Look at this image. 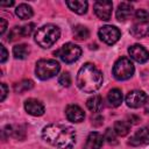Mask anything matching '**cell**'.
Listing matches in <instances>:
<instances>
[{
  "label": "cell",
  "instance_id": "obj_23",
  "mask_svg": "<svg viewBox=\"0 0 149 149\" xmlns=\"http://www.w3.org/2000/svg\"><path fill=\"white\" fill-rule=\"evenodd\" d=\"M33 86H34L33 80H30V79H24V80H21L20 83H17V84H15L14 91H15L16 93H22V92H26V91L31 90Z\"/></svg>",
  "mask_w": 149,
  "mask_h": 149
},
{
  "label": "cell",
  "instance_id": "obj_15",
  "mask_svg": "<svg viewBox=\"0 0 149 149\" xmlns=\"http://www.w3.org/2000/svg\"><path fill=\"white\" fill-rule=\"evenodd\" d=\"M133 12V6L129 2H121L116 9V19L119 21H126Z\"/></svg>",
  "mask_w": 149,
  "mask_h": 149
},
{
  "label": "cell",
  "instance_id": "obj_35",
  "mask_svg": "<svg viewBox=\"0 0 149 149\" xmlns=\"http://www.w3.org/2000/svg\"><path fill=\"white\" fill-rule=\"evenodd\" d=\"M147 33H148V35H149V27L147 28Z\"/></svg>",
  "mask_w": 149,
  "mask_h": 149
},
{
  "label": "cell",
  "instance_id": "obj_17",
  "mask_svg": "<svg viewBox=\"0 0 149 149\" xmlns=\"http://www.w3.org/2000/svg\"><path fill=\"white\" fill-rule=\"evenodd\" d=\"M66 5L72 12L77 13V14H85L87 10V6H88V3L86 1H80V0L66 1Z\"/></svg>",
  "mask_w": 149,
  "mask_h": 149
},
{
  "label": "cell",
  "instance_id": "obj_2",
  "mask_svg": "<svg viewBox=\"0 0 149 149\" xmlns=\"http://www.w3.org/2000/svg\"><path fill=\"white\" fill-rule=\"evenodd\" d=\"M102 84V73L92 63L84 64L77 74V86L86 93L95 92Z\"/></svg>",
  "mask_w": 149,
  "mask_h": 149
},
{
  "label": "cell",
  "instance_id": "obj_12",
  "mask_svg": "<svg viewBox=\"0 0 149 149\" xmlns=\"http://www.w3.org/2000/svg\"><path fill=\"white\" fill-rule=\"evenodd\" d=\"M24 109L27 111L28 114L30 115H34V116H41L44 114V105L37 100V99H34V98H30V99H27L24 101Z\"/></svg>",
  "mask_w": 149,
  "mask_h": 149
},
{
  "label": "cell",
  "instance_id": "obj_4",
  "mask_svg": "<svg viewBox=\"0 0 149 149\" xmlns=\"http://www.w3.org/2000/svg\"><path fill=\"white\" fill-rule=\"evenodd\" d=\"M59 69H61V65L55 59H40L36 63L35 73L40 79L47 80L55 77L58 73Z\"/></svg>",
  "mask_w": 149,
  "mask_h": 149
},
{
  "label": "cell",
  "instance_id": "obj_8",
  "mask_svg": "<svg viewBox=\"0 0 149 149\" xmlns=\"http://www.w3.org/2000/svg\"><path fill=\"white\" fill-rule=\"evenodd\" d=\"M147 101H148V94L144 91L134 90L126 95V104L128 107L132 108H139L143 106Z\"/></svg>",
  "mask_w": 149,
  "mask_h": 149
},
{
  "label": "cell",
  "instance_id": "obj_34",
  "mask_svg": "<svg viewBox=\"0 0 149 149\" xmlns=\"http://www.w3.org/2000/svg\"><path fill=\"white\" fill-rule=\"evenodd\" d=\"M146 112L149 114V105H147V107H146Z\"/></svg>",
  "mask_w": 149,
  "mask_h": 149
},
{
  "label": "cell",
  "instance_id": "obj_13",
  "mask_svg": "<svg viewBox=\"0 0 149 149\" xmlns=\"http://www.w3.org/2000/svg\"><path fill=\"white\" fill-rule=\"evenodd\" d=\"M65 115H66L69 121L74 122V123L81 122L84 120V118H85L84 111L78 105H69L66 107V109H65Z\"/></svg>",
  "mask_w": 149,
  "mask_h": 149
},
{
  "label": "cell",
  "instance_id": "obj_7",
  "mask_svg": "<svg viewBox=\"0 0 149 149\" xmlns=\"http://www.w3.org/2000/svg\"><path fill=\"white\" fill-rule=\"evenodd\" d=\"M98 35L102 42H105L108 45H112L119 41L121 33L115 26H104L99 29Z\"/></svg>",
  "mask_w": 149,
  "mask_h": 149
},
{
  "label": "cell",
  "instance_id": "obj_3",
  "mask_svg": "<svg viewBox=\"0 0 149 149\" xmlns=\"http://www.w3.org/2000/svg\"><path fill=\"white\" fill-rule=\"evenodd\" d=\"M61 36V30L55 24H45L37 29L35 42L42 48H50Z\"/></svg>",
  "mask_w": 149,
  "mask_h": 149
},
{
  "label": "cell",
  "instance_id": "obj_29",
  "mask_svg": "<svg viewBox=\"0 0 149 149\" xmlns=\"http://www.w3.org/2000/svg\"><path fill=\"white\" fill-rule=\"evenodd\" d=\"M34 28H35V24H34V23H28V24L22 26V34H23V37H24V36H29V35L33 33Z\"/></svg>",
  "mask_w": 149,
  "mask_h": 149
},
{
  "label": "cell",
  "instance_id": "obj_5",
  "mask_svg": "<svg viewBox=\"0 0 149 149\" xmlns=\"http://www.w3.org/2000/svg\"><path fill=\"white\" fill-rule=\"evenodd\" d=\"M134 65L132 61L127 57H121L119 58L113 66V76L118 80H126L130 78L134 73Z\"/></svg>",
  "mask_w": 149,
  "mask_h": 149
},
{
  "label": "cell",
  "instance_id": "obj_18",
  "mask_svg": "<svg viewBox=\"0 0 149 149\" xmlns=\"http://www.w3.org/2000/svg\"><path fill=\"white\" fill-rule=\"evenodd\" d=\"M15 14L21 19V20H27V19H30L34 14L33 12V8L27 5V3H21L16 7L15 9Z\"/></svg>",
  "mask_w": 149,
  "mask_h": 149
},
{
  "label": "cell",
  "instance_id": "obj_6",
  "mask_svg": "<svg viewBox=\"0 0 149 149\" xmlns=\"http://www.w3.org/2000/svg\"><path fill=\"white\" fill-rule=\"evenodd\" d=\"M54 54L56 56H58L65 63H73L80 57L81 49L73 43H65L58 50H56Z\"/></svg>",
  "mask_w": 149,
  "mask_h": 149
},
{
  "label": "cell",
  "instance_id": "obj_25",
  "mask_svg": "<svg viewBox=\"0 0 149 149\" xmlns=\"http://www.w3.org/2000/svg\"><path fill=\"white\" fill-rule=\"evenodd\" d=\"M135 17L137 21H140L141 23H146L149 22V13L146 9H137L135 12Z\"/></svg>",
  "mask_w": 149,
  "mask_h": 149
},
{
  "label": "cell",
  "instance_id": "obj_26",
  "mask_svg": "<svg viewBox=\"0 0 149 149\" xmlns=\"http://www.w3.org/2000/svg\"><path fill=\"white\" fill-rule=\"evenodd\" d=\"M58 83L63 86V87H69L71 84V76L69 72H63L59 78H58Z\"/></svg>",
  "mask_w": 149,
  "mask_h": 149
},
{
  "label": "cell",
  "instance_id": "obj_16",
  "mask_svg": "<svg viewBox=\"0 0 149 149\" xmlns=\"http://www.w3.org/2000/svg\"><path fill=\"white\" fill-rule=\"evenodd\" d=\"M122 92L119 88H112L107 94V101L112 107H118L122 102Z\"/></svg>",
  "mask_w": 149,
  "mask_h": 149
},
{
  "label": "cell",
  "instance_id": "obj_19",
  "mask_svg": "<svg viewBox=\"0 0 149 149\" xmlns=\"http://www.w3.org/2000/svg\"><path fill=\"white\" fill-rule=\"evenodd\" d=\"M86 106H87V108H88L90 111L97 113V112H99V111L101 109V107H102V98H101L100 95H92V97H90V98L87 99Z\"/></svg>",
  "mask_w": 149,
  "mask_h": 149
},
{
  "label": "cell",
  "instance_id": "obj_33",
  "mask_svg": "<svg viewBox=\"0 0 149 149\" xmlns=\"http://www.w3.org/2000/svg\"><path fill=\"white\" fill-rule=\"evenodd\" d=\"M14 5V1H1L0 2V6H13Z\"/></svg>",
  "mask_w": 149,
  "mask_h": 149
},
{
  "label": "cell",
  "instance_id": "obj_31",
  "mask_svg": "<svg viewBox=\"0 0 149 149\" xmlns=\"http://www.w3.org/2000/svg\"><path fill=\"white\" fill-rule=\"evenodd\" d=\"M6 28H7V21H6L3 17H0V34H1V35L5 34Z\"/></svg>",
  "mask_w": 149,
  "mask_h": 149
},
{
  "label": "cell",
  "instance_id": "obj_9",
  "mask_svg": "<svg viewBox=\"0 0 149 149\" xmlns=\"http://www.w3.org/2000/svg\"><path fill=\"white\" fill-rule=\"evenodd\" d=\"M128 143L133 147L149 144V123L141 127L139 130H136L129 139Z\"/></svg>",
  "mask_w": 149,
  "mask_h": 149
},
{
  "label": "cell",
  "instance_id": "obj_32",
  "mask_svg": "<svg viewBox=\"0 0 149 149\" xmlns=\"http://www.w3.org/2000/svg\"><path fill=\"white\" fill-rule=\"evenodd\" d=\"M0 87H1V97H0V100H1V101H3V100H5V98H6V95H7L8 90H7L6 84H3V83L0 85Z\"/></svg>",
  "mask_w": 149,
  "mask_h": 149
},
{
  "label": "cell",
  "instance_id": "obj_21",
  "mask_svg": "<svg viewBox=\"0 0 149 149\" xmlns=\"http://www.w3.org/2000/svg\"><path fill=\"white\" fill-rule=\"evenodd\" d=\"M114 132H115V134H118L119 136H126L128 133H129V130H130V125H129V122H127V121H115V123H114V129H113Z\"/></svg>",
  "mask_w": 149,
  "mask_h": 149
},
{
  "label": "cell",
  "instance_id": "obj_27",
  "mask_svg": "<svg viewBox=\"0 0 149 149\" xmlns=\"http://www.w3.org/2000/svg\"><path fill=\"white\" fill-rule=\"evenodd\" d=\"M104 139L107 140V142L111 143V144H116V143H118L116 137H115V132L112 130L111 128H107V129H106L105 135H104Z\"/></svg>",
  "mask_w": 149,
  "mask_h": 149
},
{
  "label": "cell",
  "instance_id": "obj_11",
  "mask_svg": "<svg viewBox=\"0 0 149 149\" xmlns=\"http://www.w3.org/2000/svg\"><path fill=\"white\" fill-rule=\"evenodd\" d=\"M128 54L137 63H146L149 59V52H148V50L144 47L140 45V44H134V45L129 47Z\"/></svg>",
  "mask_w": 149,
  "mask_h": 149
},
{
  "label": "cell",
  "instance_id": "obj_10",
  "mask_svg": "<svg viewBox=\"0 0 149 149\" xmlns=\"http://www.w3.org/2000/svg\"><path fill=\"white\" fill-rule=\"evenodd\" d=\"M94 13L95 15L104 20V21H107L111 19V15H112V9H113V3L112 1H108V0H99L94 3Z\"/></svg>",
  "mask_w": 149,
  "mask_h": 149
},
{
  "label": "cell",
  "instance_id": "obj_22",
  "mask_svg": "<svg viewBox=\"0 0 149 149\" xmlns=\"http://www.w3.org/2000/svg\"><path fill=\"white\" fill-rule=\"evenodd\" d=\"M73 35H74V38H76V40H78V41H84V40L88 38L90 31H88V29H87L85 26L77 24V26L73 28Z\"/></svg>",
  "mask_w": 149,
  "mask_h": 149
},
{
  "label": "cell",
  "instance_id": "obj_20",
  "mask_svg": "<svg viewBox=\"0 0 149 149\" xmlns=\"http://www.w3.org/2000/svg\"><path fill=\"white\" fill-rule=\"evenodd\" d=\"M30 50L27 44H17L13 48V55L16 59H24L28 57Z\"/></svg>",
  "mask_w": 149,
  "mask_h": 149
},
{
  "label": "cell",
  "instance_id": "obj_14",
  "mask_svg": "<svg viewBox=\"0 0 149 149\" xmlns=\"http://www.w3.org/2000/svg\"><path fill=\"white\" fill-rule=\"evenodd\" d=\"M102 142H104V136L98 132H92L88 134L85 141L84 149H100Z\"/></svg>",
  "mask_w": 149,
  "mask_h": 149
},
{
  "label": "cell",
  "instance_id": "obj_1",
  "mask_svg": "<svg viewBox=\"0 0 149 149\" xmlns=\"http://www.w3.org/2000/svg\"><path fill=\"white\" fill-rule=\"evenodd\" d=\"M42 137L49 144L61 149H69L76 143V132L65 125L52 123L45 126L42 130Z\"/></svg>",
  "mask_w": 149,
  "mask_h": 149
},
{
  "label": "cell",
  "instance_id": "obj_24",
  "mask_svg": "<svg viewBox=\"0 0 149 149\" xmlns=\"http://www.w3.org/2000/svg\"><path fill=\"white\" fill-rule=\"evenodd\" d=\"M21 37H23V34H22V27H14L10 31H9V34H8V41L9 42H12V41H15V40H17V38H21Z\"/></svg>",
  "mask_w": 149,
  "mask_h": 149
},
{
  "label": "cell",
  "instance_id": "obj_30",
  "mask_svg": "<svg viewBox=\"0 0 149 149\" xmlns=\"http://www.w3.org/2000/svg\"><path fill=\"white\" fill-rule=\"evenodd\" d=\"M0 49H1V57H0V62H1V63H5V62H6V59H7V57H8V52H7L6 48H5L2 44L0 45Z\"/></svg>",
  "mask_w": 149,
  "mask_h": 149
},
{
  "label": "cell",
  "instance_id": "obj_28",
  "mask_svg": "<svg viewBox=\"0 0 149 149\" xmlns=\"http://www.w3.org/2000/svg\"><path fill=\"white\" fill-rule=\"evenodd\" d=\"M130 34H132L134 37H136V38H141V37L144 36L146 31H144L143 28H141L140 26H133V28L130 29Z\"/></svg>",
  "mask_w": 149,
  "mask_h": 149
}]
</instances>
